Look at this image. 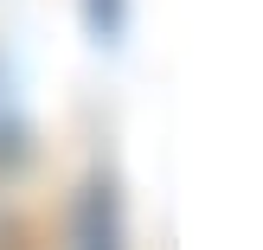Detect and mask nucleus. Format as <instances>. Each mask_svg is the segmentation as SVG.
<instances>
[{
	"mask_svg": "<svg viewBox=\"0 0 263 250\" xmlns=\"http://www.w3.org/2000/svg\"><path fill=\"white\" fill-rule=\"evenodd\" d=\"M71 250H128L122 244V193H116V180H84V193H77L71 205Z\"/></svg>",
	"mask_w": 263,
	"mask_h": 250,
	"instance_id": "nucleus-1",
	"label": "nucleus"
},
{
	"mask_svg": "<svg viewBox=\"0 0 263 250\" xmlns=\"http://www.w3.org/2000/svg\"><path fill=\"white\" fill-rule=\"evenodd\" d=\"M84 26H90L97 45H116L122 26H128V0H84Z\"/></svg>",
	"mask_w": 263,
	"mask_h": 250,
	"instance_id": "nucleus-2",
	"label": "nucleus"
},
{
	"mask_svg": "<svg viewBox=\"0 0 263 250\" xmlns=\"http://www.w3.org/2000/svg\"><path fill=\"white\" fill-rule=\"evenodd\" d=\"M0 109H7V97H0Z\"/></svg>",
	"mask_w": 263,
	"mask_h": 250,
	"instance_id": "nucleus-3",
	"label": "nucleus"
}]
</instances>
